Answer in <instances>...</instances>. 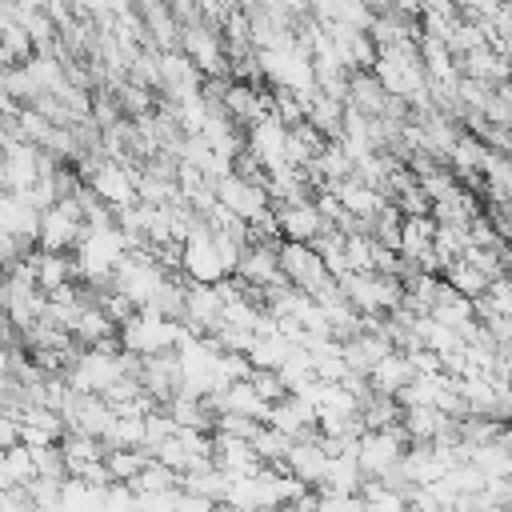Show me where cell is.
Segmentation results:
<instances>
[{"instance_id":"5b68a950","label":"cell","mask_w":512,"mask_h":512,"mask_svg":"<svg viewBox=\"0 0 512 512\" xmlns=\"http://www.w3.org/2000/svg\"><path fill=\"white\" fill-rule=\"evenodd\" d=\"M256 68L260 76H268L276 88H288L296 92L300 100H308L316 92V76H312V60H308V48L300 40L284 44V48H268V52H256Z\"/></svg>"},{"instance_id":"4316f807","label":"cell","mask_w":512,"mask_h":512,"mask_svg":"<svg viewBox=\"0 0 512 512\" xmlns=\"http://www.w3.org/2000/svg\"><path fill=\"white\" fill-rule=\"evenodd\" d=\"M100 444H104V448H144V416L112 412V420H108Z\"/></svg>"},{"instance_id":"ba28073f","label":"cell","mask_w":512,"mask_h":512,"mask_svg":"<svg viewBox=\"0 0 512 512\" xmlns=\"http://www.w3.org/2000/svg\"><path fill=\"white\" fill-rule=\"evenodd\" d=\"M176 48L200 68V76H228L224 36H220L216 24H204V20H188V24H180Z\"/></svg>"},{"instance_id":"cb8c5ba5","label":"cell","mask_w":512,"mask_h":512,"mask_svg":"<svg viewBox=\"0 0 512 512\" xmlns=\"http://www.w3.org/2000/svg\"><path fill=\"white\" fill-rule=\"evenodd\" d=\"M104 488H108V484H104ZM104 488L84 484V480H76V476H64L52 512H100V508H104Z\"/></svg>"},{"instance_id":"3957f363","label":"cell","mask_w":512,"mask_h":512,"mask_svg":"<svg viewBox=\"0 0 512 512\" xmlns=\"http://www.w3.org/2000/svg\"><path fill=\"white\" fill-rule=\"evenodd\" d=\"M276 268H280V276H284L292 288L308 292L312 300H328V296H336V276L324 268V260L316 256L312 244L280 240V244H276Z\"/></svg>"},{"instance_id":"4dcf8cb0","label":"cell","mask_w":512,"mask_h":512,"mask_svg":"<svg viewBox=\"0 0 512 512\" xmlns=\"http://www.w3.org/2000/svg\"><path fill=\"white\" fill-rule=\"evenodd\" d=\"M144 460H148L144 448H104V468H108V476L120 480V484H128V480L144 468Z\"/></svg>"},{"instance_id":"7bdbcfd3","label":"cell","mask_w":512,"mask_h":512,"mask_svg":"<svg viewBox=\"0 0 512 512\" xmlns=\"http://www.w3.org/2000/svg\"><path fill=\"white\" fill-rule=\"evenodd\" d=\"M220 4H228V8H236V0H220Z\"/></svg>"},{"instance_id":"5bb4252c","label":"cell","mask_w":512,"mask_h":512,"mask_svg":"<svg viewBox=\"0 0 512 512\" xmlns=\"http://www.w3.org/2000/svg\"><path fill=\"white\" fill-rule=\"evenodd\" d=\"M220 308H224V300H220L216 284H188V288H184L180 320H184L192 332L208 336V332H216V328H220Z\"/></svg>"},{"instance_id":"44dd1931","label":"cell","mask_w":512,"mask_h":512,"mask_svg":"<svg viewBox=\"0 0 512 512\" xmlns=\"http://www.w3.org/2000/svg\"><path fill=\"white\" fill-rule=\"evenodd\" d=\"M364 484V472L356 464V456H328L324 476L316 484V492H336V496H356Z\"/></svg>"},{"instance_id":"d4e9b609","label":"cell","mask_w":512,"mask_h":512,"mask_svg":"<svg viewBox=\"0 0 512 512\" xmlns=\"http://www.w3.org/2000/svg\"><path fill=\"white\" fill-rule=\"evenodd\" d=\"M292 352V340H284L276 328H264V332H256L252 336V344H248V364L252 368H264V372H276L280 368V360Z\"/></svg>"},{"instance_id":"1f68e13d","label":"cell","mask_w":512,"mask_h":512,"mask_svg":"<svg viewBox=\"0 0 512 512\" xmlns=\"http://www.w3.org/2000/svg\"><path fill=\"white\" fill-rule=\"evenodd\" d=\"M464 248H468V232H464V228H456V224H436V232H432L436 268H444L448 260H456Z\"/></svg>"},{"instance_id":"7c38bea8","label":"cell","mask_w":512,"mask_h":512,"mask_svg":"<svg viewBox=\"0 0 512 512\" xmlns=\"http://www.w3.org/2000/svg\"><path fill=\"white\" fill-rule=\"evenodd\" d=\"M264 424H268V428H276V432H284L288 440H300V436L316 432V408H312L308 400H300L296 392H284L280 400H272V404H268Z\"/></svg>"},{"instance_id":"9a60e30c","label":"cell","mask_w":512,"mask_h":512,"mask_svg":"<svg viewBox=\"0 0 512 512\" xmlns=\"http://www.w3.org/2000/svg\"><path fill=\"white\" fill-rule=\"evenodd\" d=\"M220 112H224L232 124H252L256 116L268 112V92H260V88L248 84V80H228L224 92H220Z\"/></svg>"},{"instance_id":"60d3db41","label":"cell","mask_w":512,"mask_h":512,"mask_svg":"<svg viewBox=\"0 0 512 512\" xmlns=\"http://www.w3.org/2000/svg\"><path fill=\"white\" fill-rule=\"evenodd\" d=\"M476 512H512L508 504H500V508H476Z\"/></svg>"},{"instance_id":"ffe728a7","label":"cell","mask_w":512,"mask_h":512,"mask_svg":"<svg viewBox=\"0 0 512 512\" xmlns=\"http://www.w3.org/2000/svg\"><path fill=\"white\" fill-rule=\"evenodd\" d=\"M72 276H76V264H72L68 252H36L32 256V280H36V288L44 296L56 292V288H64V284H72Z\"/></svg>"},{"instance_id":"4fadbf2b","label":"cell","mask_w":512,"mask_h":512,"mask_svg":"<svg viewBox=\"0 0 512 512\" xmlns=\"http://www.w3.org/2000/svg\"><path fill=\"white\" fill-rule=\"evenodd\" d=\"M276 212V232L280 240H300V244H312L328 224L320 220L316 204L312 200H292V204H272Z\"/></svg>"},{"instance_id":"f1b7e54d","label":"cell","mask_w":512,"mask_h":512,"mask_svg":"<svg viewBox=\"0 0 512 512\" xmlns=\"http://www.w3.org/2000/svg\"><path fill=\"white\" fill-rule=\"evenodd\" d=\"M356 496H360L364 512H408V496L400 488L380 484V480H364Z\"/></svg>"},{"instance_id":"277c9868","label":"cell","mask_w":512,"mask_h":512,"mask_svg":"<svg viewBox=\"0 0 512 512\" xmlns=\"http://www.w3.org/2000/svg\"><path fill=\"white\" fill-rule=\"evenodd\" d=\"M336 292L360 316H388L404 300L400 276H388V272H344V276H336Z\"/></svg>"},{"instance_id":"74e56055","label":"cell","mask_w":512,"mask_h":512,"mask_svg":"<svg viewBox=\"0 0 512 512\" xmlns=\"http://www.w3.org/2000/svg\"><path fill=\"white\" fill-rule=\"evenodd\" d=\"M0 512H36V508H32L24 488H4L0 492Z\"/></svg>"},{"instance_id":"8992f818","label":"cell","mask_w":512,"mask_h":512,"mask_svg":"<svg viewBox=\"0 0 512 512\" xmlns=\"http://www.w3.org/2000/svg\"><path fill=\"white\" fill-rule=\"evenodd\" d=\"M180 268H184V276L192 284H216V280L232 276L224 256H220V248H216V240H212V228L204 224V216L180 240Z\"/></svg>"},{"instance_id":"8d00e7d4","label":"cell","mask_w":512,"mask_h":512,"mask_svg":"<svg viewBox=\"0 0 512 512\" xmlns=\"http://www.w3.org/2000/svg\"><path fill=\"white\" fill-rule=\"evenodd\" d=\"M176 496H180V488L136 492V508H140V512H176Z\"/></svg>"},{"instance_id":"f35d334b","label":"cell","mask_w":512,"mask_h":512,"mask_svg":"<svg viewBox=\"0 0 512 512\" xmlns=\"http://www.w3.org/2000/svg\"><path fill=\"white\" fill-rule=\"evenodd\" d=\"M176 512H212V500H204V496L180 488V496H176Z\"/></svg>"},{"instance_id":"d6986e66","label":"cell","mask_w":512,"mask_h":512,"mask_svg":"<svg viewBox=\"0 0 512 512\" xmlns=\"http://www.w3.org/2000/svg\"><path fill=\"white\" fill-rule=\"evenodd\" d=\"M36 224H40V212L28 200H20L16 192H0V232L32 244L36 240Z\"/></svg>"},{"instance_id":"ab89813d","label":"cell","mask_w":512,"mask_h":512,"mask_svg":"<svg viewBox=\"0 0 512 512\" xmlns=\"http://www.w3.org/2000/svg\"><path fill=\"white\" fill-rule=\"evenodd\" d=\"M212 512H240V508H232L228 500H220V504H212Z\"/></svg>"},{"instance_id":"d6a6232c","label":"cell","mask_w":512,"mask_h":512,"mask_svg":"<svg viewBox=\"0 0 512 512\" xmlns=\"http://www.w3.org/2000/svg\"><path fill=\"white\" fill-rule=\"evenodd\" d=\"M248 444H252V452H256V456H260L264 464H280L292 440H288L284 432L268 428V424H256V428H252V436H248Z\"/></svg>"},{"instance_id":"83f0119b","label":"cell","mask_w":512,"mask_h":512,"mask_svg":"<svg viewBox=\"0 0 512 512\" xmlns=\"http://www.w3.org/2000/svg\"><path fill=\"white\" fill-rule=\"evenodd\" d=\"M440 280L448 284V288H456L460 296H468V300H476L484 288H488V276L480 272V268H472L464 256H456V260H448L444 268H440Z\"/></svg>"},{"instance_id":"b9f144b4","label":"cell","mask_w":512,"mask_h":512,"mask_svg":"<svg viewBox=\"0 0 512 512\" xmlns=\"http://www.w3.org/2000/svg\"><path fill=\"white\" fill-rule=\"evenodd\" d=\"M4 16H8V0H0V20H4Z\"/></svg>"},{"instance_id":"603a6c76","label":"cell","mask_w":512,"mask_h":512,"mask_svg":"<svg viewBox=\"0 0 512 512\" xmlns=\"http://www.w3.org/2000/svg\"><path fill=\"white\" fill-rule=\"evenodd\" d=\"M484 480H496V476H512V456H508V432L504 436H496V440H488V444H476V448H468V456H464Z\"/></svg>"},{"instance_id":"484cf974","label":"cell","mask_w":512,"mask_h":512,"mask_svg":"<svg viewBox=\"0 0 512 512\" xmlns=\"http://www.w3.org/2000/svg\"><path fill=\"white\" fill-rule=\"evenodd\" d=\"M180 488H184V492H196V496H204V500H212V504H220L224 492H228V472H220V468L208 460V464H200V468H192V472H180Z\"/></svg>"},{"instance_id":"f546056e","label":"cell","mask_w":512,"mask_h":512,"mask_svg":"<svg viewBox=\"0 0 512 512\" xmlns=\"http://www.w3.org/2000/svg\"><path fill=\"white\" fill-rule=\"evenodd\" d=\"M132 492H160V488H180V472H172L168 464H160L156 456L144 460V468L128 480Z\"/></svg>"},{"instance_id":"8fae6325","label":"cell","mask_w":512,"mask_h":512,"mask_svg":"<svg viewBox=\"0 0 512 512\" xmlns=\"http://www.w3.org/2000/svg\"><path fill=\"white\" fill-rule=\"evenodd\" d=\"M236 280H244L248 288L264 292L272 284H280V268H276V244H244L240 256H236V268H232Z\"/></svg>"},{"instance_id":"e575fe53","label":"cell","mask_w":512,"mask_h":512,"mask_svg":"<svg viewBox=\"0 0 512 512\" xmlns=\"http://www.w3.org/2000/svg\"><path fill=\"white\" fill-rule=\"evenodd\" d=\"M100 512H140V508H136V492H132L128 484L112 480V484L104 488V508H100Z\"/></svg>"},{"instance_id":"7a4b0ae2","label":"cell","mask_w":512,"mask_h":512,"mask_svg":"<svg viewBox=\"0 0 512 512\" xmlns=\"http://www.w3.org/2000/svg\"><path fill=\"white\" fill-rule=\"evenodd\" d=\"M192 332L184 320H172L156 308H136L128 320L116 324V340L128 356L144 360V356H156V352H172L180 344V336Z\"/></svg>"},{"instance_id":"e0dca14e","label":"cell","mask_w":512,"mask_h":512,"mask_svg":"<svg viewBox=\"0 0 512 512\" xmlns=\"http://www.w3.org/2000/svg\"><path fill=\"white\" fill-rule=\"evenodd\" d=\"M368 388L376 392V396H396L408 380H412V364H408V356L400 352V348H392V352H384L372 368H368Z\"/></svg>"},{"instance_id":"2e32d148","label":"cell","mask_w":512,"mask_h":512,"mask_svg":"<svg viewBox=\"0 0 512 512\" xmlns=\"http://www.w3.org/2000/svg\"><path fill=\"white\" fill-rule=\"evenodd\" d=\"M480 212H484V200L472 188H464V184H456L448 196L432 200V208H428V216L436 224H456V228H468V220L480 216Z\"/></svg>"},{"instance_id":"9c48e42d","label":"cell","mask_w":512,"mask_h":512,"mask_svg":"<svg viewBox=\"0 0 512 512\" xmlns=\"http://www.w3.org/2000/svg\"><path fill=\"white\" fill-rule=\"evenodd\" d=\"M404 448H408V436H404L400 420L396 424H384V428H372V432H360V440H356V464H360L364 480H376L392 464H400Z\"/></svg>"},{"instance_id":"6da1fadb","label":"cell","mask_w":512,"mask_h":512,"mask_svg":"<svg viewBox=\"0 0 512 512\" xmlns=\"http://www.w3.org/2000/svg\"><path fill=\"white\" fill-rule=\"evenodd\" d=\"M380 88L396 100L408 104V112H424L432 108L428 100V80H424V68H420V56H416V40L412 44H392V48H376V60L368 68Z\"/></svg>"},{"instance_id":"7402d4cb","label":"cell","mask_w":512,"mask_h":512,"mask_svg":"<svg viewBox=\"0 0 512 512\" xmlns=\"http://www.w3.org/2000/svg\"><path fill=\"white\" fill-rule=\"evenodd\" d=\"M388 92L380 88V80L372 72H348V92H344V104L368 112V116H380L388 108Z\"/></svg>"},{"instance_id":"52a82bcc","label":"cell","mask_w":512,"mask_h":512,"mask_svg":"<svg viewBox=\"0 0 512 512\" xmlns=\"http://www.w3.org/2000/svg\"><path fill=\"white\" fill-rule=\"evenodd\" d=\"M84 232V212H80V200L76 196H60L56 204H48L40 212V224H36V244L40 252H72L76 240Z\"/></svg>"},{"instance_id":"ac0fdd59","label":"cell","mask_w":512,"mask_h":512,"mask_svg":"<svg viewBox=\"0 0 512 512\" xmlns=\"http://www.w3.org/2000/svg\"><path fill=\"white\" fill-rule=\"evenodd\" d=\"M452 416H444L440 408H400V428L408 436V444H428L444 432H452Z\"/></svg>"},{"instance_id":"d590c367","label":"cell","mask_w":512,"mask_h":512,"mask_svg":"<svg viewBox=\"0 0 512 512\" xmlns=\"http://www.w3.org/2000/svg\"><path fill=\"white\" fill-rule=\"evenodd\" d=\"M248 384L256 388V396L264 400V404H272V400H280L288 388L280 384V376L276 372H264V368H252V376H248Z\"/></svg>"},{"instance_id":"836d02e7","label":"cell","mask_w":512,"mask_h":512,"mask_svg":"<svg viewBox=\"0 0 512 512\" xmlns=\"http://www.w3.org/2000/svg\"><path fill=\"white\" fill-rule=\"evenodd\" d=\"M460 256H464V260H468L472 268H480V272H484L488 280L504 276V244H500V248H472V244H468V248H464Z\"/></svg>"},{"instance_id":"30bf717a","label":"cell","mask_w":512,"mask_h":512,"mask_svg":"<svg viewBox=\"0 0 512 512\" xmlns=\"http://www.w3.org/2000/svg\"><path fill=\"white\" fill-rule=\"evenodd\" d=\"M212 192H216V204H220L224 212L240 216V220H252L256 212L268 208V192H264V184H256V180H248V176H240V172L220 176V180L212 184Z\"/></svg>"}]
</instances>
